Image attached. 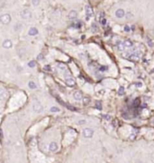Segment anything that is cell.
I'll return each mask as SVG.
<instances>
[{
    "instance_id": "7402d4cb",
    "label": "cell",
    "mask_w": 154,
    "mask_h": 163,
    "mask_svg": "<svg viewBox=\"0 0 154 163\" xmlns=\"http://www.w3.org/2000/svg\"><path fill=\"white\" fill-rule=\"evenodd\" d=\"M107 69H108V66H106V65H102V66H100V68H99V70H100L101 72L106 71Z\"/></svg>"
},
{
    "instance_id": "8992f818",
    "label": "cell",
    "mask_w": 154,
    "mask_h": 163,
    "mask_svg": "<svg viewBox=\"0 0 154 163\" xmlns=\"http://www.w3.org/2000/svg\"><path fill=\"white\" fill-rule=\"evenodd\" d=\"M65 83H66V84L68 85V86H69V87H73V86H75V84H76L75 80H74L72 77H66Z\"/></svg>"
},
{
    "instance_id": "f546056e",
    "label": "cell",
    "mask_w": 154,
    "mask_h": 163,
    "mask_svg": "<svg viewBox=\"0 0 154 163\" xmlns=\"http://www.w3.org/2000/svg\"><path fill=\"white\" fill-rule=\"evenodd\" d=\"M141 85H142V84H141V83H136V86H137V87H141Z\"/></svg>"
},
{
    "instance_id": "7c38bea8",
    "label": "cell",
    "mask_w": 154,
    "mask_h": 163,
    "mask_svg": "<svg viewBox=\"0 0 154 163\" xmlns=\"http://www.w3.org/2000/svg\"><path fill=\"white\" fill-rule=\"evenodd\" d=\"M73 97H74V99H75L76 100H82V94H81V92H79V91H75L74 94H73Z\"/></svg>"
},
{
    "instance_id": "6da1fadb",
    "label": "cell",
    "mask_w": 154,
    "mask_h": 163,
    "mask_svg": "<svg viewBox=\"0 0 154 163\" xmlns=\"http://www.w3.org/2000/svg\"><path fill=\"white\" fill-rule=\"evenodd\" d=\"M0 20H1V22L3 24H8L9 22H11V16L8 13H5V14L1 15Z\"/></svg>"
},
{
    "instance_id": "484cf974",
    "label": "cell",
    "mask_w": 154,
    "mask_h": 163,
    "mask_svg": "<svg viewBox=\"0 0 154 163\" xmlns=\"http://www.w3.org/2000/svg\"><path fill=\"white\" fill-rule=\"evenodd\" d=\"M147 41H148V43H149V46H150V47H153V42L150 41L149 38H147Z\"/></svg>"
},
{
    "instance_id": "9c48e42d",
    "label": "cell",
    "mask_w": 154,
    "mask_h": 163,
    "mask_svg": "<svg viewBox=\"0 0 154 163\" xmlns=\"http://www.w3.org/2000/svg\"><path fill=\"white\" fill-rule=\"evenodd\" d=\"M128 58H129V60L131 61H138L140 60V56H138L137 54H131L129 57H128Z\"/></svg>"
},
{
    "instance_id": "f1b7e54d",
    "label": "cell",
    "mask_w": 154,
    "mask_h": 163,
    "mask_svg": "<svg viewBox=\"0 0 154 163\" xmlns=\"http://www.w3.org/2000/svg\"><path fill=\"white\" fill-rule=\"evenodd\" d=\"M105 117V118H106V120H110V116H106V115H105L104 116Z\"/></svg>"
},
{
    "instance_id": "83f0119b",
    "label": "cell",
    "mask_w": 154,
    "mask_h": 163,
    "mask_svg": "<svg viewBox=\"0 0 154 163\" xmlns=\"http://www.w3.org/2000/svg\"><path fill=\"white\" fill-rule=\"evenodd\" d=\"M101 23L103 24V25H106V20L105 19V18H103V19L101 20Z\"/></svg>"
},
{
    "instance_id": "44dd1931",
    "label": "cell",
    "mask_w": 154,
    "mask_h": 163,
    "mask_svg": "<svg viewBox=\"0 0 154 163\" xmlns=\"http://www.w3.org/2000/svg\"><path fill=\"white\" fill-rule=\"evenodd\" d=\"M40 1H41V0H32V3H33V4L34 6H37V5H39Z\"/></svg>"
},
{
    "instance_id": "9a60e30c",
    "label": "cell",
    "mask_w": 154,
    "mask_h": 163,
    "mask_svg": "<svg viewBox=\"0 0 154 163\" xmlns=\"http://www.w3.org/2000/svg\"><path fill=\"white\" fill-rule=\"evenodd\" d=\"M28 86H29V88H30V89H32V90L36 89V87H37V86H36V84L34 83V82H32V81L28 83Z\"/></svg>"
},
{
    "instance_id": "d6986e66",
    "label": "cell",
    "mask_w": 154,
    "mask_h": 163,
    "mask_svg": "<svg viewBox=\"0 0 154 163\" xmlns=\"http://www.w3.org/2000/svg\"><path fill=\"white\" fill-rule=\"evenodd\" d=\"M65 106L67 107V108H68V109H70L71 111H76L77 110V109H76V108H74V107H72V106H70V105H68V104H66V103H65Z\"/></svg>"
},
{
    "instance_id": "4316f807",
    "label": "cell",
    "mask_w": 154,
    "mask_h": 163,
    "mask_svg": "<svg viewBox=\"0 0 154 163\" xmlns=\"http://www.w3.org/2000/svg\"><path fill=\"white\" fill-rule=\"evenodd\" d=\"M43 69L44 70H46V71H51V66H50V65H45V66H44L43 67Z\"/></svg>"
},
{
    "instance_id": "5bb4252c",
    "label": "cell",
    "mask_w": 154,
    "mask_h": 163,
    "mask_svg": "<svg viewBox=\"0 0 154 163\" xmlns=\"http://www.w3.org/2000/svg\"><path fill=\"white\" fill-rule=\"evenodd\" d=\"M123 43H124L126 48H132V46H133V43H132V40H130V39H125Z\"/></svg>"
},
{
    "instance_id": "7a4b0ae2",
    "label": "cell",
    "mask_w": 154,
    "mask_h": 163,
    "mask_svg": "<svg viewBox=\"0 0 154 163\" xmlns=\"http://www.w3.org/2000/svg\"><path fill=\"white\" fill-rule=\"evenodd\" d=\"M33 109L36 113H41V112L43 111V107H42V105L41 104L39 101H37V102H35L34 104H33Z\"/></svg>"
},
{
    "instance_id": "d6a6232c",
    "label": "cell",
    "mask_w": 154,
    "mask_h": 163,
    "mask_svg": "<svg viewBox=\"0 0 154 163\" xmlns=\"http://www.w3.org/2000/svg\"><path fill=\"white\" fill-rule=\"evenodd\" d=\"M151 160H152V161L154 162V152L151 154Z\"/></svg>"
},
{
    "instance_id": "4fadbf2b",
    "label": "cell",
    "mask_w": 154,
    "mask_h": 163,
    "mask_svg": "<svg viewBox=\"0 0 154 163\" xmlns=\"http://www.w3.org/2000/svg\"><path fill=\"white\" fill-rule=\"evenodd\" d=\"M77 15H78L77 12L72 10V11H70L68 13V18H69V19H75V18L77 17Z\"/></svg>"
},
{
    "instance_id": "d4e9b609",
    "label": "cell",
    "mask_w": 154,
    "mask_h": 163,
    "mask_svg": "<svg viewBox=\"0 0 154 163\" xmlns=\"http://www.w3.org/2000/svg\"><path fill=\"white\" fill-rule=\"evenodd\" d=\"M96 107H97L99 110H101V109H102V106L100 105V102H97V104H96Z\"/></svg>"
},
{
    "instance_id": "30bf717a",
    "label": "cell",
    "mask_w": 154,
    "mask_h": 163,
    "mask_svg": "<svg viewBox=\"0 0 154 163\" xmlns=\"http://www.w3.org/2000/svg\"><path fill=\"white\" fill-rule=\"evenodd\" d=\"M38 30L35 28V27H33V28H31L30 30H29L28 31V34L30 35V36H34V35H37L38 34Z\"/></svg>"
},
{
    "instance_id": "1f68e13d",
    "label": "cell",
    "mask_w": 154,
    "mask_h": 163,
    "mask_svg": "<svg viewBox=\"0 0 154 163\" xmlns=\"http://www.w3.org/2000/svg\"><path fill=\"white\" fill-rule=\"evenodd\" d=\"M86 123V121H84V120H81V121H79V124L80 125V124H85Z\"/></svg>"
},
{
    "instance_id": "836d02e7",
    "label": "cell",
    "mask_w": 154,
    "mask_h": 163,
    "mask_svg": "<svg viewBox=\"0 0 154 163\" xmlns=\"http://www.w3.org/2000/svg\"><path fill=\"white\" fill-rule=\"evenodd\" d=\"M42 55H39V57H38V59H41V58H42Z\"/></svg>"
},
{
    "instance_id": "e0dca14e",
    "label": "cell",
    "mask_w": 154,
    "mask_h": 163,
    "mask_svg": "<svg viewBox=\"0 0 154 163\" xmlns=\"http://www.w3.org/2000/svg\"><path fill=\"white\" fill-rule=\"evenodd\" d=\"M89 102H90V98H89V97H85V98H83V103L85 105H88Z\"/></svg>"
},
{
    "instance_id": "2e32d148",
    "label": "cell",
    "mask_w": 154,
    "mask_h": 163,
    "mask_svg": "<svg viewBox=\"0 0 154 163\" xmlns=\"http://www.w3.org/2000/svg\"><path fill=\"white\" fill-rule=\"evenodd\" d=\"M117 48H118V49L120 50V51H123L124 50V48H126L125 47V45H124V43H119L118 44V46H117Z\"/></svg>"
},
{
    "instance_id": "e575fe53",
    "label": "cell",
    "mask_w": 154,
    "mask_h": 163,
    "mask_svg": "<svg viewBox=\"0 0 154 163\" xmlns=\"http://www.w3.org/2000/svg\"><path fill=\"white\" fill-rule=\"evenodd\" d=\"M152 124H153V125H154V119H153V120H152Z\"/></svg>"
},
{
    "instance_id": "4dcf8cb0",
    "label": "cell",
    "mask_w": 154,
    "mask_h": 163,
    "mask_svg": "<svg viewBox=\"0 0 154 163\" xmlns=\"http://www.w3.org/2000/svg\"><path fill=\"white\" fill-rule=\"evenodd\" d=\"M134 138H135V135H132L130 136V139H132V140H134Z\"/></svg>"
},
{
    "instance_id": "8fae6325",
    "label": "cell",
    "mask_w": 154,
    "mask_h": 163,
    "mask_svg": "<svg viewBox=\"0 0 154 163\" xmlns=\"http://www.w3.org/2000/svg\"><path fill=\"white\" fill-rule=\"evenodd\" d=\"M115 15H116V17L118 18H123L124 16V11H123V9H118L116 12H115Z\"/></svg>"
},
{
    "instance_id": "ac0fdd59",
    "label": "cell",
    "mask_w": 154,
    "mask_h": 163,
    "mask_svg": "<svg viewBox=\"0 0 154 163\" xmlns=\"http://www.w3.org/2000/svg\"><path fill=\"white\" fill-rule=\"evenodd\" d=\"M36 65V63H35V61H33V60H32V61H30L28 63V66L29 67H31V68H33L34 66Z\"/></svg>"
},
{
    "instance_id": "277c9868",
    "label": "cell",
    "mask_w": 154,
    "mask_h": 163,
    "mask_svg": "<svg viewBox=\"0 0 154 163\" xmlns=\"http://www.w3.org/2000/svg\"><path fill=\"white\" fill-rule=\"evenodd\" d=\"M21 17L23 19H30L32 17V13L30 10H24L21 13Z\"/></svg>"
},
{
    "instance_id": "3957f363",
    "label": "cell",
    "mask_w": 154,
    "mask_h": 163,
    "mask_svg": "<svg viewBox=\"0 0 154 163\" xmlns=\"http://www.w3.org/2000/svg\"><path fill=\"white\" fill-rule=\"evenodd\" d=\"M94 135V131L91 128H86L83 130V135L86 138H91Z\"/></svg>"
},
{
    "instance_id": "cb8c5ba5",
    "label": "cell",
    "mask_w": 154,
    "mask_h": 163,
    "mask_svg": "<svg viewBox=\"0 0 154 163\" xmlns=\"http://www.w3.org/2000/svg\"><path fill=\"white\" fill-rule=\"evenodd\" d=\"M130 30H131L130 26H128V25H125V26H124V31H126V32H129Z\"/></svg>"
},
{
    "instance_id": "603a6c76",
    "label": "cell",
    "mask_w": 154,
    "mask_h": 163,
    "mask_svg": "<svg viewBox=\"0 0 154 163\" xmlns=\"http://www.w3.org/2000/svg\"><path fill=\"white\" fill-rule=\"evenodd\" d=\"M118 93L120 94V95H122V94L124 93V88H123V87H120V88H119Z\"/></svg>"
},
{
    "instance_id": "52a82bcc",
    "label": "cell",
    "mask_w": 154,
    "mask_h": 163,
    "mask_svg": "<svg viewBox=\"0 0 154 163\" xmlns=\"http://www.w3.org/2000/svg\"><path fill=\"white\" fill-rule=\"evenodd\" d=\"M2 46L4 48H12L13 44H12V41L10 39H6V40H4V42H3Z\"/></svg>"
},
{
    "instance_id": "ffe728a7",
    "label": "cell",
    "mask_w": 154,
    "mask_h": 163,
    "mask_svg": "<svg viewBox=\"0 0 154 163\" xmlns=\"http://www.w3.org/2000/svg\"><path fill=\"white\" fill-rule=\"evenodd\" d=\"M50 110H51V112H59V108H57V107H51Z\"/></svg>"
},
{
    "instance_id": "5b68a950",
    "label": "cell",
    "mask_w": 154,
    "mask_h": 163,
    "mask_svg": "<svg viewBox=\"0 0 154 163\" xmlns=\"http://www.w3.org/2000/svg\"><path fill=\"white\" fill-rule=\"evenodd\" d=\"M86 14H87V21H88V20L90 19V17H92L93 15V10L92 8H91L90 5H87L86 6Z\"/></svg>"
},
{
    "instance_id": "ba28073f",
    "label": "cell",
    "mask_w": 154,
    "mask_h": 163,
    "mask_svg": "<svg viewBox=\"0 0 154 163\" xmlns=\"http://www.w3.org/2000/svg\"><path fill=\"white\" fill-rule=\"evenodd\" d=\"M49 149H50L51 152H56V151L58 150V144H56L55 142H52V143H51V144H50Z\"/></svg>"
}]
</instances>
